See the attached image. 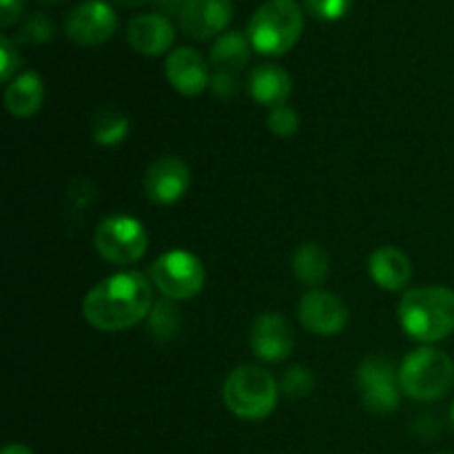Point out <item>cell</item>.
<instances>
[{"label": "cell", "instance_id": "6da1fadb", "mask_svg": "<svg viewBox=\"0 0 454 454\" xmlns=\"http://www.w3.org/2000/svg\"><path fill=\"white\" fill-rule=\"evenodd\" d=\"M153 288L137 270L109 275L84 295L82 315L93 328L120 333L137 326L153 310Z\"/></svg>", "mask_w": 454, "mask_h": 454}, {"label": "cell", "instance_id": "7a4b0ae2", "mask_svg": "<svg viewBox=\"0 0 454 454\" xmlns=\"http://www.w3.org/2000/svg\"><path fill=\"white\" fill-rule=\"evenodd\" d=\"M399 324L411 340L434 344L454 333V291L419 286L403 293L397 309Z\"/></svg>", "mask_w": 454, "mask_h": 454}, {"label": "cell", "instance_id": "3957f363", "mask_svg": "<svg viewBox=\"0 0 454 454\" xmlns=\"http://www.w3.org/2000/svg\"><path fill=\"white\" fill-rule=\"evenodd\" d=\"M304 31V13L295 0H266L251 16L247 35L253 51L278 58L291 51Z\"/></svg>", "mask_w": 454, "mask_h": 454}, {"label": "cell", "instance_id": "277c9868", "mask_svg": "<svg viewBox=\"0 0 454 454\" xmlns=\"http://www.w3.org/2000/svg\"><path fill=\"white\" fill-rule=\"evenodd\" d=\"M222 399L224 406L239 419L262 421L278 406L279 386L266 368L244 364L231 371L224 380Z\"/></svg>", "mask_w": 454, "mask_h": 454}, {"label": "cell", "instance_id": "5b68a950", "mask_svg": "<svg viewBox=\"0 0 454 454\" xmlns=\"http://www.w3.org/2000/svg\"><path fill=\"white\" fill-rule=\"evenodd\" d=\"M399 386L417 402H439L454 388L452 357L433 346L412 350L399 366Z\"/></svg>", "mask_w": 454, "mask_h": 454}, {"label": "cell", "instance_id": "8992f818", "mask_svg": "<svg viewBox=\"0 0 454 454\" xmlns=\"http://www.w3.org/2000/svg\"><path fill=\"white\" fill-rule=\"evenodd\" d=\"M151 282L164 300L184 301L200 295L207 282V270L198 255L189 251H168L151 264Z\"/></svg>", "mask_w": 454, "mask_h": 454}, {"label": "cell", "instance_id": "52a82bcc", "mask_svg": "<svg viewBox=\"0 0 454 454\" xmlns=\"http://www.w3.org/2000/svg\"><path fill=\"white\" fill-rule=\"evenodd\" d=\"M96 251L114 266H131L145 257L149 235L145 224L131 215H109L98 224L93 235Z\"/></svg>", "mask_w": 454, "mask_h": 454}, {"label": "cell", "instance_id": "ba28073f", "mask_svg": "<svg viewBox=\"0 0 454 454\" xmlns=\"http://www.w3.org/2000/svg\"><path fill=\"white\" fill-rule=\"evenodd\" d=\"M357 384L362 388L364 406L372 415H390L402 402L399 368L380 355L366 357L357 368Z\"/></svg>", "mask_w": 454, "mask_h": 454}, {"label": "cell", "instance_id": "9c48e42d", "mask_svg": "<svg viewBox=\"0 0 454 454\" xmlns=\"http://www.w3.org/2000/svg\"><path fill=\"white\" fill-rule=\"evenodd\" d=\"M118 31V16L111 4L102 0L80 3L65 20V34L80 47H98L114 38Z\"/></svg>", "mask_w": 454, "mask_h": 454}, {"label": "cell", "instance_id": "30bf717a", "mask_svg": "<svg viewBox=\"0 0 454 454\" xmlns=\"http://www.w3.org/2000/svg\"><path fill=\"white\" fill-rule=\"evenodd\" d=\"M297 317H300L301 326L313 335L333 337L340 335L348 324V309L335 293L313 288L300 300Z\"/></svg>", "mask_w": 454, "mask_h": 454}, {"label": "cell", "instance_id": "8fae6325", "mask_svg": "<svg viewBox=\"0 0 454 454\" xmlns=\"http://www.w3.org/2000/svg\"><path fill=\"white\" fill-rule=\"evenodd\" d=\"M146 198L160 207H171L180 202L191 186V168L177 155H162L149 164L145 173Z\"/></svg>", "mask_w": 454, "mask_h": 454}, {"label": "cell", "instance_id": "7c38bea8", "mask_svg": "<svg viewBox=\"0 0 454 454\" xmlns=\"http://www.w3.org/2000/svg\"><path fill=\"white\" fill-rule=\"evenodd\" d=\"M251 350L266 364H279L291 357L295 348V333L291 322L279 313H262L251 324Z\"/></svg>", "mask_w": 454, "mask_h": 454}, {"label": "cell", "instance_id": "4fadbf2b", "mask_svg": "<svg viewBox=\"0 0 454 454\" xmlns=\"http://www.w3.org/2000/svg\"><path fill=\"white\" fill-rule=\"evenodd\" d=\"M177 20L186 38H220L233 20V3L231 0H186Z\"/></svg>", "mask_w": 454, "mask_h": 454}, {"label": "cell", "instance_id": "5bb4252c", "mask_svg": "<svg viewBox=\"0 0 454 454\" xmlns=\"http://www.w3.org/2000/svg\"><path fill=\"white\" fill-rule=\"evenodd\" d=\"M164 74H167L168 84L182 96H200L211 87V69L204 60L202 53L195 51L193 47H177L168 53L164 62Z\"/></svg>", "mask_w": 454, "mask_h": 454}, {"label": "cell", "instance_id": "9a60e30c", "mask_svg": "<svg viewBox=\"0 0 454 454\" xmlns=\"http://www.w3.org/2000/svg\"><path fill=\"white\" fill-rule=\"evenodd\" d=\"M127 40L133 51L142 56H162L176 43V27L162 13H140L127 25Z\"/></svg>", "mask_w": 454, "mask_h": 454}, {"label": "cell", "instance_id": "2e32d148", "mask_svg": "<svg viewBox=\"0 0 454 454\" xmlns=\"http://www.w3.org/2000/svg\"><path fill=\"white\" fill-rule=\"evenodd\" d=\"M368 275L384 291H402L412 278L411 257L397 247H380L368 257Z\"/></svg>", "mask_w": 454, "mask_h": 454}, {"label": "cell", "instance_id": "e0dca14e", "mask_svg": "<svg viewBox=\"0 0 454 454\" xmlns=\"http://www.w3.org/2000/svg\"><path fill=\"white\" fill-rule=\"evenodd\" d=\"M248 91H251L253 100L262 106H275L286 105L288 98L293 93V78L284 67L279 65H260L251 71L248 75Z\"/></svg>", "mask_w": 454, "mask_h": 454}, {"label": "cell", "instance_id": "ac0fdd59", "mask_svg": "<svg viewBox=\"0 0 454 454\" xmlns=\"http://www.w3.org/2000/svg\"><path fill=\"white\" fill-rule=\"evenodd\" d=\"M44 102V84L35 71L18 74L4 89V109L13 118H34Z\"/></svg>", "mask_w": 454, "mask_h": 454}, {"label": "cell", "instance_id": "d6986e66", "mask_svg": "<svg viewBox=\"0 0 454 454\" xmlns=\"http://www.w3.org/2000/svg\"><path fill=\"white\" fill-rule=\"evenodd\" d=\"M253 44L248 35L239 31H226L220 38H215L211 51H208V62L215 71L224 74H239L251 60Z\"/></svg>", "mask_w": 454, "mask_h": 454}, {"label": "cell", "instance_id": "ffe728a7", "mask_svg": "<svg viewBox=\"0 0 454 454\" xmlns=\"http://www.w3.org/2000/svg\"><path fill=\"white\" fill-rule=\"evenodd\" d=\"M293 273L306 286H322L331 273V257H328L326 248L315 242L300 244L295 255H293Z\"/></svg>", "mask_w": 454, "mask_h": 454}, {"label": "cell", "instance_id": "44dd1931", "mask_svg": "<svg viewBox=\"0 0 454 454\" xmlns=\"http://www.w3.org/2000/svg\"><path fill=\"white\" fill-rule=\"evenodd\" d=\"M91 136L100 146H115L127 140L129 118L115 106L106 105L93 114Z\"/></svg>", "mask_w": 454, "mask_h": 454}, {"label": "cell", "instance_id": "7402d4cb", "mask_svg": "<svg viewBox=\"0 0 454 454\" xmlns=\"http://www.w3.org/2000/svg\"><path fill=\"white\" fill-rule=\"evenodd\" d=\"M149 328L155 340H173L182 331V313L171 300L155 301L153 310L149 315Z\"/></svg>", "mask_w": 454, "mask_h": 454}, {"label": "cell", "instance_id": "603a6c76", "mask_svg": "<svg viewBox=\"0 0 454 454\" xmlns=\"http://www.w3.org/2000/svg\"><path fill=\"white\" fill-rule=\"evenodd\" d=\"M53 38V22L47 13H31L18 29L16 44H47Z\"/></svg>", "mask_w": 454, "mask_h": 454}, {"label": "cell", "instance_id": "cb8c5ba5", "mask_svg": "<svg viewBox=\"0 0 454 454\" xmlns=\"http://www.w3.org/2000/svg\"><path fill=\"white\" fill-rule=\"evenodd\" d=\"M284 395H288L291 399H304L313 393L315 388V377L309 368L304 366H291L282 377Z\"/></svg>", "mask_w": 454, "mask_h": 454}, {"label": "cell", "instance_id": "d4e9b609", "mask_svg": "<svg viewBox=\"0 0 454 454\" xmlns=\"http://www.w3.org/2000/svg\"><path fill=\"white\" fill-rule=\"evenodd\" d=\"M301 3L310 16L324 22L341 20L353 7V0H301Z\"/></svg>", "mask_w": 454, "mask_h": 454}, {"label": "cell", "instance_id": "484cf974", "mask_svg": "<svg viewBox=\"0 0 454 454\" xmlns=\"http://www.w3.org/2000/svg\"><path fill=\"white\" fill-rule=\"evenodd\" d=\"M269 129L278 137H293L300 131V115L288 105L275 106L269 114Z\"/></svg>", "mask_w": 454, "mask_h": 454}, {"label": "cell", "instance_id": "4316f807", "mask_svg": "<svg viewBox=\"0 0 454 454\" xmlns=\"http://www.w3.org/2000/svg\"><path fill=\"white\" fill-rule=\"evenodd\" d=\"M22 65L20 51H18V44L13 43V38L3 35L0 38V82H12L18 75V69Z\"/></svg>", "mask_w": 454, "mask_h": 454}, {"label": "cell", "instance_id": "83f0119b", "mask_svg": "<svg viewBox=\"0 0 454 454\" xmlns=\"http://www.w3.org/2000/svg\"><path fill=\"white\" fill-rule=\"evenodd\" d=\"M213 96L222 98V100H229V98L238 96L239 91V78L238 74H224V71H215L211 78Z\"/></svg>", "mask_w": 454, "mask_h": 454}, {"label": "cell", "instance_id": "f1b7e54d", "mask_svg": "<svg viewBox=\"0 0 454 454\" xmlns=\"http://www.w3.org/2000/svg\"><path fill=\"white\" fill-rule=\"evenodd\" d=\"M22 7H25V0H0V27L9 29L16 25L22 16Z\"/></svg>", "mask_w": 454, "mask_h": 454}, {"label": "cell", "instance_id": "f546056e", "mask_svg": "<svg viewBox=\"0 0 454 454\" xmlns=\"http://www.w3.org/2000/svg\"><path fill=\"white\" fill-rule=\"evenodd\" d=\"M186 0H155V7H158V13L162 16L171 18V16H180L182 9H184Z\"/></svg>", "mask_w": 454, "mask_h": 454}, {"label": "cell", "instance_id": "4dcf8cb0", "mask_svg": "<svg viewBox=\"0 0 454 454\" xmlns=\"http://www.w3.org/2000/svg\"><path fill=\"white\" fill-rule=\"evenodd\" d=\"M3 454H34V452H31V448L25 446V443H9V446H4Z\"/></svg>", "mask_w": 454, "mask_h": 454}, {"label": "cell", "instance_id": "1f68e13d", "mask_svg": "<svg viewBox=\"0 0 454 454\" xmlns=\"http://www.w3.org/2000/svg\"><path fill=\"white\" fill-rule=\"evenodd\" d=\"M111 3L120 4V7H127V9H136V7H142V4L151 3V0H111Z\"/></svg>", "mask_w": 454, "mask_h": 454}, {"label": "cell", "instance_id": "d6a6232c", "mask_svg": "<svg viewBox=\"0 0 454 454\" xmlns=\"http://www.w3.org/2000/svg\"><path fill=\"white\" fill-rule=\"evenodd\" d=\"M43 4H51V3H62V0H40Z\"/></svg>", "mask_w": 454, "mask_h": 454}, {"label": "cell", "instance_id": "836d02e7", "mask_svg": "<svg viewBox=\"0 0 454 454\" xmlns=\"http://www.w3.org/2000/svg\"><path fill=\"white\" fill-rule=\"evenodd\" d=\"M450 421H452V426H454V406H452V411H450Z\"/></svg>", "mask_w": 454, "mask_h": 454}, {"label": "cell", "instance_id": "e575fe53", "mask_svg": "<svg viewBox=\"0 0 454 454\" xmlns=\"http://www.w3.org/2000/svg\"><path fill=\"white\" fill-rule=\"evenodd\" d=\"M439 454H452V452H439Z\"/></svg>", "mask_w": 454, "mask_h": 454}]
</instances>
